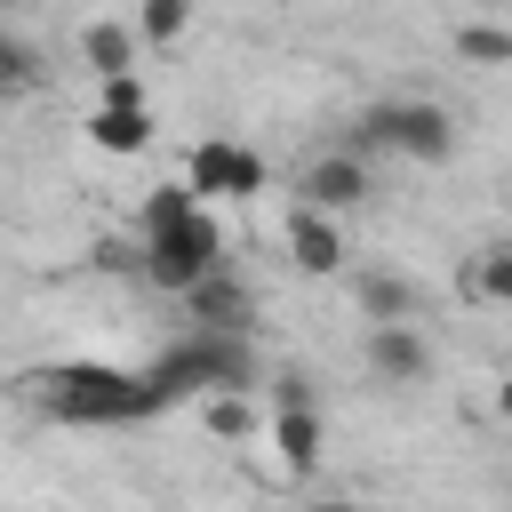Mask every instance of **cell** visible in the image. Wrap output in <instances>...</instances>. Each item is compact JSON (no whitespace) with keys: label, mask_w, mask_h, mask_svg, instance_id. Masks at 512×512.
<instances>
[{"label":"cell","mask_w":512,"mask_h":512,"mask_svg":"<svg viewBox=\"0 0 512 512\" xmlns=\"http://www.w3.org/2000/svg\"><path fill=\"white\" fill-rule=\"evenodd\" d=\"M360 360H368V376H376L384 392H416V384H432V344H424V328H416V320L368 328Z\"/></svg>","instance_id":"cell-4"},{"label":"cell","mask_w":512,"mask_h":512,"mask_svg":"<svg viewBox=\"0 0 512 512\" xmlns=\"http://www.w3.org/2000/svg\"><path fill=\"white\" fill-rule=\"evenodd\" d=\"M272 440H280V472H288V480H304V472L320 464V408H312V392H304L296 376H280V408H272Z\"/></svg>","instance_id":"cell-6"},{"label":"cell","mask_w":512,"mask_h":512,"mask_svg":"<svg viewBox=\"0 0 512 512\" xmlns=\"http://www.w3.org/2000/svg\"><path fill=\"white\" fill-rule=\"evenodd\" d=\"M200 424L216 440H256L264 432V408H256V392H208L200 400Z\"/></svg>","instance_id":"cell-13"},{"label":"cell","mask_w":512,"mask_h":512,"mask_svg":"<svg viewBox=\"0 0 512 512\" xmlns=\"http://www.w3.org/2000/svg\"><path fill=\"white\" fill-rule=\"evenodd\" d=\"M368 160L384 152V160H416V168H440V160H456V120H448V104H432V96H392V104H368L360 112V136H352Z\"/></svg>","instance_id":"cell-2"},{"label":"cell","mask_w":512,"mask_h":512,"mask_svg":"<svg viewBox=\"0 0 512 512\" xmlns=\"http://www.w3.org/2000/svg\"><path fill=\"white\" fill-rule=\"evenodd\" d=\"M304 512H360L352 496H320V504H304Z\"/></svg>","instance_id":"cell-18"},{"label":"cell","mask_w":512,"mask_h":512,"mask_svg":"<svg viewBox=\"0 0 512 512\" xmlns=\"http://www.w3.org/2000/svg\"><path fill=\"white\" fill-rule=\"evenodd\" d=\"M80 56H88V72H96V80H120V72H136V24H120V16L88 24V32H80Z\"/></svg>","instance_id":"cell-10"},{"label":"cell","mask_w":512,"mask_h":512,"mask_svg":"<svg viewBox=\"0 0 512 512\" xmlns=\"http://www.w3.org/2000/svg\"><path fill=\"white\" fill-rule=\"evenodd\" d=\"M16 8H32V0H0V24H8V16H16Z\"/></svg>","instance_id":"cell-19"},{"label":"cell","mask_w":512,"mask_h":512,"mask_svg":"<svg viewBox=\"0 0 512 512\" xmlns=\"http://www.w3.org/2000/svg\"><path fill=\"white\" fill-rule=\"evenodd\" d=\"M280 248H288V264H296V272H312V280L344 272V224H336V216H320V208H288Z\"/></svg>","instance_id":"cell-7"},{"label":"cell","mask_w":512,"mask_h":512,"mask_svg":"<svg viewBox=\"0 0 512 512\" xmlns=\"http://www.w3.org/2000/svg\"><path fill=\"white\" fill-rule=\"evenodd\" d=\"M176 304H184L192 336H248V320H256V296H248V288H240V280H232L224 264H216L208 280H192V288H184Z\"/></svg>","instance_id":"cell-5"},{"label":"cell","mask_w":512,"mask_h":512,"mask_svg":"<svg viewBox=\"0 0 512 512\" xmlns=\"http://www.w3.org/2000/svg\"><path fill=\"white\" fill-rule=\"evenodd\" d=\"M32 88H48V56H40L16 24H0V104H16V96H32Z\"/></svg>","instance_id":"cell-11"},{"label":"cell","mask_w":512,"mask_h":512,"mask_svg":"<svg viewBox=\"0 0 512 512\" xmlns=\"http://www.w3.org/2000/svg\"><path fill=\"white\" fill-rule=\"evenodd\" d=\"M352 304H360L368 328H392V320H416L424 312V288L408 272H392V264H368V272H352Z\"/></svg>","instance_id":"cell-8"},{"label":"cell","mask_w":512,"mask_h":512,"mask_svg":"<svg viewBox=\"0 0 512 512\" xmlns=\"http://www.w3.org/2000/svg\"><path fill=\"white\" fill-rule=\"evenodd\" d=\"M88 144H96V152H144V144H152V112H144V104H96Z\"/></svg>","instance_id":"cell-12"},{"label":"cell","mask_w":512,"mask_h":512,"mask_svg":"<svg viewBox=\"0 0 512 512\" xmlns=\"http://www.w3.org/2000/svg\"><path fill=\"white\" fill-rule=\"evenodd\" d=\"M192 32V0H136V48H176Z\"/></svg>","instance_id":"cell-16"},{"label":"cell","mask_w":512,"mask_h":512,"mask_svg":"<svg viewBox=\"0 0 512 512\" xmlns=\"http://www.w3.org/2000/svg\"><path fill=\"white\" fill-rule=\"evenodd\" d=\"M456 64H472V72H504L512 64V24H456Z\"/></svg>","instance_id":"cell-14"},{"label":"cell","mask_w":512,"mask_h":512,"mask_svg":"<svg viewBox=\"0 0 512 512\" xmlns=\"http://www.w3.org/2000/svg\"><path fill=\"white\" fill-rule=\"evenodd\" d=\"M496 416H504V424H512V368H504V376H496Z\"/></svg>","instance_id":"cell-17"},{"label":"cell","mask_w":512,"mask_h":512,"mask_svg":"<svg viewBox=\"0 0 512 512\" xmlns=\"http://www.w3.org/2000/svg\"><path fill=\"white\" fill-rule=\"evenodd\" d=\"M216 248H224V240H216V224L192 208V192H184V184H160V200H152V216H144V248H136L144 280L168 288V296H184L192 280H208V272L224 264Z\"/></svg>","instance_id":"cell-1"},{"label":"cell","mask_w":512,"mask_h":512,"mask_svg":"<svg viewBox=\"0 0 512 512\" xmlns=\"http://www.w3.org/2000/svg\"><path fill=\"white\" fill-rule=\"evenodd\" d=\"M464 296H480V304L512 312V240H496V248H480V256H472V272H464Z\"/></svg>","instance_id":"cell-15"},{"label":"cell","mask_w":512,"mask_h":512,"mask_svg":"<svg viewBox=\"0 0 512 512\" xmlns=\"http://www.w3.org/2000/svg\"><path fill=\"white\" fill-rule=\"evenodd\" d=\"M256 184H264V160H256V152H240V144H200V160H192V192L248 200Z\"/></svg>","instance_id":"cell-9"},{"label":"cell","mask_w":512,"mask_h":512,"mask_svg":"<svg viewBox=\"0 0 512 512\" xmlns=\"http://www.w3.org/2000/svg\"><path fill=\"white\" fill-rule=\"evenodd\" d=\"M376 200V160L360 144H328L296 168V208H320V216H352Z\"/></svg>","instance_id":"cell-3"}]
</instances>
